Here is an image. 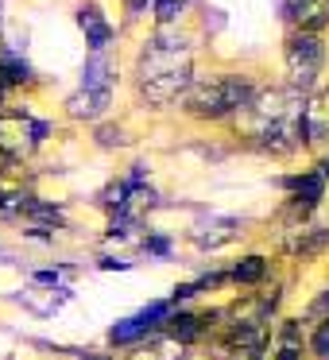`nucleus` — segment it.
I'll return each mask as SVG.
<instances>
[{
	"mask_svg": "<svg viewBox=\"0 0 329 360\" xmlns=\"http://www.w3.org/2000/svg\"><path fill=\"white\" fill-rule=\"evenodd\" d=\"M140 89L151 105H167L190 89V47L179 35H155L140 58Z\"/></svg>",
	"mask_w": 329,
	"mask_h": 360,
	"instance_id": "obj_1",
	"label": "nucleus"
},
{
	"mask_svg": "<svg viewBox=\"0 0 329 360\" xmlns=\"http://www.w3.org/2000/svg\"><path fill=\"white\" fill-rule=\"evenodd\" d=\"M256 89L240 78H213V82H198V86L186 89V109L194 117H205V120H217V117H228V112L244 109L252 101Z\"/></svg>",
	"mask_w": 329,
	"mask_h": 360,
	"instance_id": "obj_2",
	"label": "nucleus"
},
{
	"mask_svg": "<svg viewBox=\"0 0 329 360\" xmlns=\"http://www.w3.org/2000/svg\"><path fill=\"white\" fill-rule=\"evenodd\" d=\"M321 58H325V51H321V43H318L314 32L290 35V43H287V74H290V89H295V94H306V89L314 86V78L321 74Z\"/></svg>",
	"mask_w": 329,
	"mask_h": 360,
	"instance_id": "obj_3",
	"label": "nucleus"
},
{
	"mask_svg": "<svg viewBox=\"0 0 329 360\" xmlns=\"http://www.w3.org/2000/svg\"><path fill=\"white\" fill-rule=\"evenodd\" d=\"M43 136H47V124L32 120L27 112H0V151L8 159L32 155Z\"/></svg>",
	"mask_w": 329,
	"mask_h": 360,
	"instance_id": "obj_4",
	"label": "nucleus"
},
{
	"mask_svg": "<svg viewBox=\"0 0 329 360\" xmlns=\"http://www.w3.org/2000/svg\"><path fill=\"white\" fill-rule=\"evenodd\" d=\"M302 128H306V140L329 136V89H318V94L302 105Z\"/></svg>",
	"mask_w": 329,
	"mask_h": 360,
	"instance_id": "obj_5",
	"label": "nucleus"
},
{
	"mask_svg": "<svg viewBox=\"0 0 329 360\" xmlns=\"http://www.w3.org/2000/svg\"><path fill=\"white\" fill-rule=\"evenodd\" d=\"M167 314H171V306H167V302L148 306V310H140L136 318H128L124 326H117V329H112V341H117V345L136 341V337H140V333H148L151 326H159V318H167Z\"/></svg>",
	"mask_w": 329,
	"mask_h": 360,
	"instance_id": "obj_6",
	"label": "nucleus"
},
{
	"mask_svg": "<svg viewBox=\"0 0 329 360\" xmlns=\"http://www.w3.org/2000/svg\"><path fill=\"white\" fill-rule=\"evenodd\" d=\"M66 109H70V117H78V120H97L105 109H109V89H89V86H82L78 94L66 101Z\"/></svg>",
	"mask_w": 329,
	"mask_h": 360,
	"instance_id": "obj_7",
	"label": "nucleus"
},
{
	"mask_svg": "<svg viewBox=\"0 0 329 360\" xmlns=\"http://www.w3.org/2000/svg\"><path fill=\"white\" fill-rule=\"evenodd\" d=\"M290 20L298 24V32H314V35L325 32L329 27V0H306Z\"/></svg>",
	"mask_w": 329,
	"mask_h": 360,
	"instance_id": "obj_8",
	"label": "nucleus"
},
{
	"mask_svg": "<svg viewBox=\"0 0 329 360\" xmlns=\"http://www.w3.org/2000/svg\"><path fill=\"white\" fill-rule=\"evenodd\" d=\"M78 24H82V32H86V43H89V47H93V51H105V43H109L112 27L101 20V12H97V8H82Z\"/></svg>",
	"mask_w": 329,
	"mask_h": 360,
	"instance_id": "obj_9",
	"label": "nucleus"
},
{
	"mask_svg": "<svg viewBox=\"0 0 329 360\" xmlns=\"http://www.w3.org/2000/svg\"><path fill=\"white\" fill-rule=\"evenodd\" d=\"M325 248H329V229H310V233H302L295 244H290V252H295L298 259H314Z\"/></svg>",
	"mask_w": 329,
	"mask_h": 360,
	"instance_id": "obj_10",
	"label": "nucleus"
},
{
	"mask_svg": "<svg viewBox=\"0 0 329 360\" xmlns=\"http://www.w3.org/2000/svg\"><path fill=\"white\" fill-rule=\"evenodd\" d=\"M109 82H112L109 58H105L101 51H93V55H89V63H86V82H82V86H89V89H109Z\"/></svg>",
	"mask_w": 329,
	"mask_h": 360,
	"instance_id": "obj_11",
	"label": "nucleus"
},
{
	"mask_svg": "<svg viewBox=\"0 0 329 360\" xmlns=\"http://www.w3.org/2000/svg\"><path fill=\"white\" fill-rule=\"evenodd\" d=\"M198 329H202V321L194 318V314H167V333L174 337V341H190V337L198 333Z\"/></svg>",
	"mask_w": 329,
	"mask_h": 360,
	"instance_id": "obj_12",
	"label": "nucleus"
},
{
	"mask_svg": "<svg viewBox=\"0 0 329 360\" xmlns=\"http://www.w3.org/2000/svg\"><path fill=\"white\" fill-rule=\"evenodd\" d=\"M290 186L298 190V198H306V205H314V202L321 198V186H325V174H321V171H318V174H302V179H295Z\"/></svg>",
	"mask_w": 329,
	"mask_h": 360,
	"instance_id": "obj_13",
	"label": "nucleus"
},
{
	"mask_svg": "<svg viewBox=\"0 0 329 360\" xmlns=\"http://www.w3.org/2000/svg\"><path fill=\"white\" fill-rule=\"evenodd\" d=\"M264 259H259V256H248V259H244V264H236V283H259V279H264Z\"/></svg>",
	"mask_w": 329,
	"mask_h": 360,
	"instance_id": "obj_14",
	"label": "nucleus"
},
{
	"mask_svg": "<svg viewBox=\"0 0 329 360\" xmlns=\"http://www.w3.org/2000/svg\"><path fill=\"white\" fill-rule=\"evenodd\" d=\"M221 360H259V345H233V341H225Z\"/></svg>",
	"mask_w": 329,
	"mask_h": 360,
	"instance_id": "obj_15",
	"label": "nucleus"
},
{
	"mask_svg": "<svg viewBox=\"0 0 329 360\" xmlns=\"http://www.w3.org/2000/svg\"><path fill=\"white\" fill-rule=\"evenodd\" d=\"M213 229H217V233H198V244H209V248H213V244H225L228 236H233L236 221H217Z\"/></svg>",
	"mask_w": 329,
	"mask_h": 360,
	"instance_id": "obj_16",
	"label": "nucleus"
},
{
	"mask_svg": "<svg viewBox=\"0 0 329 360\" xmlns=\"http://www.w3.org/2000/svg\"><path fill=\"white\" fill-rule=\"evenodd\" d=\"M182 4H186V0H155V12H159V20H163V24H171V20L182 12Z\"/></svg>",
	"mask_w": 329,
	"mask_h": 360,
	"instance_id": "obj_17",
	"label": "nucleus"
},
{
	"mask_svg": "<svg viewBox=\"0 0 329 360\" xmlns=\"http://www.w3.org/2000/svg\"><path fill=\"white\" fill-rule=\"evenodd\" d=\"M97 143H101V148H124V132H120V128H101V132H97Z\"/></svg>",
	"mask_w": 329,
	"mask_h": 360,
	"instance_id": "obj_18",
	"label": "nucleus"
},
{
	"mask_svg": "<svg viewBox=\"0 0 329 360\" xmlns=\"http://www.w3.org/2000/svg\"><path fill=\"white\" fill-rule=\"evenodd\" d=\"M310 349L318 352V356H329V321L318 329V333H314V345H310Z\"/></svg>",
	"mask_w": 329,
	"mask_h": 360,
	"instance_id": "obj_19",
	"label": "nucleus"
},
{
	"mask_svg": "<svg viewBox=\"0 0 329 360\" xmlns=\"http://www.w3.org/2000/svg\"><path fill=\"white\" fill-rule=\"evenodd\" d=\"M302 4H306V0H283V16L290 20V16H295V12H298V8H302Z\"/></svg>",
	"mask_w": 329,
	"mask_h": 360,
	"instance_id": "obj_20",
	"label": "nucleus"
},
{
	"mask_svg": "<svg viewBox=\"0 0 329 360\" xmlns=\"http://www.w3.org/2000/svg\"><path fill=\"white\" fill-rule=\"evenodd\" d=\"M128 4H132V8H143V4H148V0H128Z\"/></svg>",
	"mask_w": 329,
	"mask_h": 360,
	"instance_id": "obj_21",
	"label": "nucleus"
}]
</instances>
